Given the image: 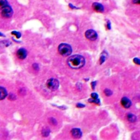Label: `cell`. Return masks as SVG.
I'll return each instance as SVG.
<instances>
[{
    "label": "cell",
    "instance_id": "obj_1",
    "mask_svg": "<svg viewBox=\"0 0 140 140\" xmlns=\"http://www.w3.org/2000/svg\"><path fill=\"white\" fill-rule=\"evenodd\" d=\"M84 58L79 55H75L71 56L67 59V63L70 67L72 69H79L83 67L85 64Z\"/></svg>",
    "mask_w": 140,
    "mask_h": 140
},
{
    "label": "cell",
    "instance_id": "obj_2",
    "mask_svg": "<svg viewBox=\"0 0 140 140\" xmlns=\"http://www.w3.org/2000/svg\"><path fill=\"white\" fill-rule=\"evenodd\" d=\"M58 51L60 54L64 57L69 56L72 51L71 46L66 43H62L60 44L58 47Z\"/></svg>",
    "mask_w": 140,
    "mask_h": 140
},
{
    "label": "cell",
    "instance_id": "obj_3",
    "mask_svg": "<svg viewBox=\"0 0 140 140\" xmlns=\"http://www.w3.org/2000/svg\"><path fill=\"white\" fill-rule=\"evenodd\" d=\"M1 16L5 19L10 18L13 15V10L9 4L1 8Z\"/></svg>",
    "mask_w": 140,
    "mask_h": 140
},
{
    "label": "cell",
    "instance_id": "obj_4",
    "mask_svg": "<svg viewBox=\"0 0 140 140\" xmlns=\"http://www.w3.org/2000/svg\"><path fill=\"white\" fill-rule=\"evenodd\" d=\"M47 86L48 88L51 91H55L59 88V82L58 80L56 79L51 78L49 79L47 82Z\"/></svg>",
    "mask_w": 140,
    "mask_h": 140
},
{
    "label": "cell",
    "instance_id": "obj_5",
    "mask_svg": "<svg viewBox=\"0 0 140 140\" xmlns=\"http://www.w3.org/2000/svg\"><path fill=\"white\" fill-rule=\"evenodd\" d=\"M85 37L90 41H94L97 38V34L94 30H88L85 33Z\"/></svg>",
    "mask_w": 140,
    "mask_h": 140
},
{
    "label": "cell",
    "instance_id": "obj_6",
    "mask_svg": "<svg viewBox=\"0 0 140 140\" xmlns=\"http://www.w3.org/2000/svg\"><path fill=\"white\" fill-rule=\"evenodd\" d=\"M92 8L93 10L97 13H103L105 10L103 4L99 3L98 2H94L93 3Z\"/></svg>",
    "mask_w": 140,
    "mask_h": 140
},
{
    "label": "cell",
    "instance_id": "obj_7",
    "mask_svg": "<svg viewBox=\"0 0 140 140\" xmlns=\"http://www.w3.org/2000/svg\"><path fill=\"white\" fill-rule=\"evenodd\" d=\"M28 55L27 51L24 48H20L17 51V56L20 59H24Z\"/></svg>",
    "mask_w": 140,
    "mask_h": 140
},
{
    "label": "cell",
    "instance_id": "obj_8",
    "mask_svg": "<svg viewBox=\"0 0 140 140\" xmlns=\"http://www.w3.org/2000/svg\"><path fill=\"white\" fill-rule=\"evenodd\" d=\"M71 135L72 137L75 139H79L81 138L82 135L81 130L79 129L78 128H74L72 129L71 132Z\"/></svg>",
    "mask_w": 140,
    "mask_h": 140
},
{
    "label": "cell",
    "instance_id": "obj_9",
    "mask_svg": "<svg viewBox=\"0 0 140 140\" xmlns=\"http://www.w3.org/2000/svg\"><path fill=\"white\" fill-rule=\"evenodd\" d=\"M121 104L122 106H123L124 108H129L131 106V102L130 100L126 97L123 98L121 100Z\"/></svg>",
    "mask_w": 140,
    "mask_h": 140
},
{
    "label": "cell",
    "instance_id": "obj_10",
    "mask_svg": "<svg viewBox=\"0 0 140 140\" xmlns=\"http://www.w3.org/2000/svg\"><path fill=\"white\" fill-rule=\"evenodd\" d=\"M8 96V92L6 88L0 86V100H3Z\"/></svg>",
    "mask_w": 140,
    "mask_h": 140
},
{
    "label": "cell",
    "instance_id": "obj_11",
    "mask_svg": "<svg viewBox=\"0 0 140 140\" xmlns=\"http://www.w3.org/2000/svg\"><path fill=\"white\" fill-rule=\"evenodd\" d=\"M12 43L9 40H3L0 41V47L1 48H7Z\"/></svg>",
    "mask_w": 140,
    "mask_h": 140
},
{
    "label": "cell",
    "instance_id": "obj_12",
    "mask_svg": "<svg viewBox=\"0 0 140 140\" xmlns=\"http://www.w3.org/2000/svg\"><path fill=\"white\" fill-rule=\"evenodd\" d=\"M127 119L129 122H131V123H134L135 121H136L137 118L136 115L129 113L127 115Z\"/></svg>",
    "mask_w": 140,
    "mask_h": 140
},
{
    "label": "cell",
    "instance_id": "obj_13",
    "mask_svg": "<svg viewBox=\"0 0 140 140\" xmlns=\"http://www.w3.org/2000/svg\"><path fill=\"white\" fill-rule=\"evenodd\" d=\"M50 133V129L47 127H45L43 129L42 131V134L43 137H47L49 136Z\"/></svg>",
    "mask_w": 140,
    "mask_h": 140
},
{
    "label": "cell",
    "instance_id": "obj_14",
    "mask_svg": "<svg viewBox=\"0 0 140 140\" xmlns=\"http://www.w3.org/2000/svg\"><path fill=\"white\" fill-rule=\"evenodd\" d=\"M11 34H12V35H15L17 39L20 38L21 37V33L19 32H18V31H12V32H11Z\"/></svg>",
    "mask_w": 140,
    "mask_h": 140
},
{
    "label": "cell",
    "instance_id": "obj_15",
    "mask_svg": "<svg viewBox=\"0 0 140 140\" xmlns=\"http://www.w3.org/2000/svg\"><path fill=\"white\" fill-rule=\"evenodd\" d=\"M9 3L7 0H0V8H2L8 4Z\"/></svg>",
    "mask_w": 140,
    "mask_h": 140
},
{
    "label": "cell",
    "instance_id": "obj_16",
    "mask_svg": "<svg viewBox=\"0 0 140 140\" xmlns=\"http://www.w3.org/2000/svg\"><path fill=\"white\" fill-rule=\"evenodd\" d=\"M8 99L9 100L14 101L17 99V97H16V95H14V94L11 93V94H9L8 95Z\"/></svg>",
    "mask_w": 140,
    "mask_h": 140
},
{
    "label": "cell",
    "instance_id": "obj_17",
    "mask_svg": "<svg viewBox=\"0 0 140 140\" xmlns=\"http://www.w3.org/2000/svg\"><path fill=\"white\" fill-rule=\"evenodd\" d=\"M89 101L90 103H94L95 104H100V100L99 99H89Z\"/></svg>",
    "mask_w": 140,
    "mask_h": 140
},
{
    "label": "cell",
    "instance_id": "obj_18",
    "mask_svg": "<svg viewBox=\"0 0 140 140\" xmlns=\"http://www.w3.org/2000/svg\"><path fill=\"white\" fill-rule=\"evenodd\" d=\"M104 93H105V94H106V96H107V97L111 96V95L112 94V91L110 90H107V89H106V90H105V91H104Z\"/></svg>",
    "mask_w": 140,
    "mask_h": 140
},
{
    "label": "cell",
    "instance_id": "obj_19",
    "mask_svg": "<svg viewBox=\"0 0 140 140\" xmlns=\"http://www.w3.org/2000/svg\"><path fill=\"white\" fill-rule=\"evenodd\" d=\"M49 122L51 124H53V125H56L57 123L56 120L54 118H50L49 119Z\"/></svg>",
    "mask_w": 140,
    "mask_h": 140
},
{
    "label": "cell",
    "instance_id": "obj_20",
    "mask_svg": "<svg viewBox=\"0 0 140 140\" xmlns=\"http://www.w3.org/2000/svg\"><path fill=\"white\" fill-rule=\"evenodd\" d=\"M91 97L93 99H98V95L96 93H92V94H91Z\"/></svg>",
    "mask_w": 140,
    "mask_h": 140
},
{
    "label": "cell",
    "instance_id": "obj_21",
    "mask_svg": "<svg viewBox=\"0 0 140 140\" xmlns=\"http://www.w3.org/2000/svg\"><path fill=\"white\" fill-rule=\"evenodd\" d=\"M140 59L139 58H135L134 59V62H135V63L138 64V65H140Z\"/></svg>",
    "mask_w": 140,
    "mask_h": 140
},
{
    "label": "cell",
    "instance_id": "obj_22",
    "mask_svg": "<svg viewBox=\"0 0 140 140\" xmlns=\"http://www.w3.org/2000/svg\"><path fill=\"white\" fill-rule=\"evenodd\" d=\"M132 3L135 4H138L139 5L140 3V0H132Z\"/></svg>",
    "mask_w": 140,
    "mask_h": 140
},
{
    "label": "cell",
    "instance_id": "obj_23",
    "mask_svg": "<svg viewBox=\"0 0 140 140\" xmlns=\"http://www.w3.org/2000/svg\"><path fill=\"white\" fill-rule=\"evenodd\" d=\"M69 7H70V8H71V9H78L79 8H77L75 6H73V4H72L71 3H70L69 4Z\"/></svg>",
    "mask_w": 140,
    "mask_h": 140
},
{
    "label": "cell",
    "instance_id": "obj_24",
    "mask_svg": "<svg viewBox=\"0 0 140 140\" xmlns=\"http://www.w3.org/2000/svg\"><path fill=\"white\" fill-rule=\"evenodd\" d=\"M84 106H85L83 105V104H78L77 105V107H84Z\"/></svg>",
    "mask_w": 140,
    "mask_h": 140
},
{
    "label": "cell",
    "instance_id": "obj_25",
    "mask_svg": "<svg viewBox=\"0 0 140 140\" xmlns=\"http://www.w3.org/2000/svg\"><path fill=\"white\" fill-rule=\"evenodd\" d=\"M107 27L108 30H110L111 29V24L110 21H108L107 24Z\"/></svg>",
    "mask_w": 140,
    "mask_h": 140
},
{
    "label": "cell",
    "instance_id": "obj_26",
    "mask_svg": "<svg viewBox=\"0 0 140 140\" xmlns=\"http://www.w3.org/2000/svg\"><path fill=\"white\" fill-rule=\"evenodd\" d=\"M33 66H34V69H37L38 68V65L37 64H34V65H33Z\"/></svg>",
    "mask_w": 140,
    "mask_h": 140
},
{
    "label": "cell",
    "instance_id": "obj_27",
    "mask_svg": "<svg viewBox=\"0 0 140 140\" xmlns=\"http://www.w3.org/2000/svg\"><path fill=\"white\" fill-rule=\"evenodd\" d=\"M6 35L3 33L0 32V37H5Z\"/></svg>",
    "mask_w": 140,
    "mask_h": 140
},
{
    "label": "cell",
    "instance_id": "obj_28",
    "mask_svg": "<svg viewBox=\"0 0 140 140\" xmlns=\"http://www.w3.org/2000/svg\"><path fill=\"white\" fill-rule=\"evenodd\" d=\"M95 84H96V83H95V82H93L92 84V86H93V89H94Z\"/></svg>",
    "mask_w": 140,
    "mask_h": 140
}]
</instances>
